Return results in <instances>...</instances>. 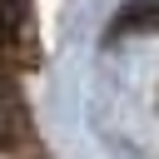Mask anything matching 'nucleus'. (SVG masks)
<instances>
[{
  "label": "nucleus",
  "instance_id": "1",
  "mask_svg": "<svg viewBox=\"0 0 159 159\" xmlns=\"http://www.w3.org/2000/svg\"><path fill=\"white\" fill-rule=\"evenodd\" d=\"M144 25H159V0H134L114 20V35H129V30H144Z\"/></svg>",
  "mask_w": 159,
  "mask_h": 159
},
{
  "label": "nucleus",
  "instance_id": "2",
  "mask_svg": "<svg viewBox=\"0 0 159 159\" xmlns=\"http://www.w3.org/2000/svg\"><path fill=\"white\" fill-rule=\"evenodd\" d=\"M0 5H20V0H0Z\"/></svg>",
  "mask_w": 159,
  "mask_h": 159
}]
</instances>
